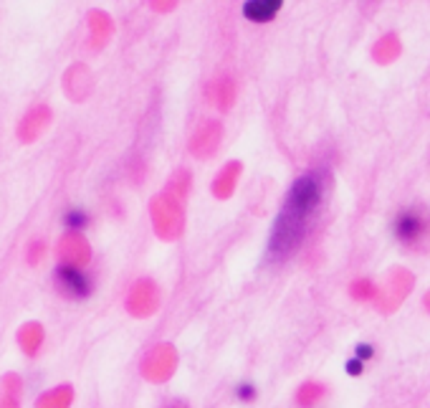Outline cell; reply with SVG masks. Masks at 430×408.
<instances>
[{
    "instance_id": "cell-2",
    "label": "cell",
    "mask_w": 430,
    "mask_h": 408,
    "mask_svg": "<svg viewBox=\"0 0 430 408\" xmlns=\"http://www.w3.org/2000/svg\"><path fill=\"white\" fill-rule=\"evenodd\" d=\"M56 282L61 287V292L71 297H86L89 295V279L74 267H58L56 269Z\"/></svg>"
},
{
    "instance_id": "cell-4",
    "label": "cell",
    "mask_w": 430,
    "mask_h": 408,
    "mask_svg": "<svg viewBox=\"0 0 430 408\" xmlns=\"http://www.w3.org/2000/svg\"><path fill=\"white\" fill-rule=\"evenodd\" d=\"M420 231H423V223H420V219L413 216V213H403V216L397 219V223H395L397 239L405 241V244L415 241L417 236H420Z\"/></svg>"
},
{
    "instance_id": "cell-8",
    "label": "cell",
    "mask_w": 430,
    "mask_h": 408,
    "mask_svg": "<svg viewBox=\"0 0 430 408\" xmlns=\"http://www.w3.org/2000/svg\"><path fill=\"white\" fill-rule=\"evenodd\" d=\"M347 373L349 375H360L362 373V360H357V358L349 360V363H347Z\"/></svg>"
},
{
    "instance_id": "cell-5",
    "label": "cell",
    "mask_w": 430,
    "mask_h": 408,
    "mask_svg": "<svg viewBox=\"0 0 430 408\" xmlns=\"http://www.w3.org/2000/svg\"><path fill=\"white\" fill-rule=\"evenodd\" d=\"M86 213H81V211H71V213H66V226L69 228H83L86 226Z\"/></svg>"
},
{
    "instance_id": "cell-1",
    "label": "cell",
    "mask_w": 430,
    "mask_h": 408,
    "mask_svg": "<svg viewBox=\"0 0 430 408\" xmlns=\"http://www.w3.org/2000/svg\"><path fill=\"white\" fill-rule=\"evenodd\" d=\"M319 201H321L319 180L314 175H304V178H298L296 183L292 185V190H289L284 211H292V213H296V216H301V219H309V216L317 211Z\"/></svg>"
},
{
    "instance_id": "cell-6",
    "label": "cell",
    "mask_w": 430,
    "mask_h": 408,
    "mask_svg": "<svg viewBox=\"0 0 430 408\" xmlns=\"http://www.w3.org/2000/svg\"><path fill=\"white\" fill-rule=\"evenodd\" d=\"M367 358H372V345H367V343L357 345V360H367Z\"/></svg>"
},
{
    "instance_id": "cell-7",
    "label": "cell",
    "mask_w": 430,
    "mask_h": 408,
    "mask_svg": "<svg viewBox=\"0 0 430 408\" xmlns=\"http://www.w3.org/2000/svg\"><path fill=\"white\" fill-rule=\"evenodd\" d=\"M253 395H256L253 386H241V388H238V398H243V401H250Z\"/></svg>"
},
{
    "instance_id": "cell-3",
    "label": "cell",
    "mask_w": 430,
    "mask_h": 408,
    "mask_svg": "<svg viewBox=\"0 0 430 408\" xmlns=\"http://www.w3.org/2000/svg\"><path fill=\"white\" fill-rule=\"evenodd\" d=\"M281 10V0H248L243 3V15L253 23H266Z\"/></svg>"
}]
</instances>
